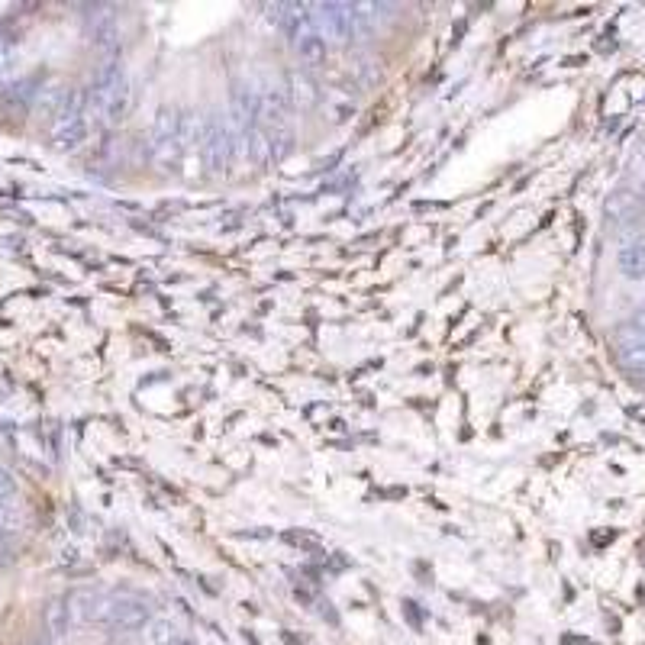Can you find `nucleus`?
I'll list each match as a JSON object with an SVG mask.
<instances>
[{"instance_id": "f257e3e1", "label": "nucleus", "mask_w": 645, "mask_h": 645, "mask_svg": "<svg viewBox=\"0 0 645 645\" xmlns=\"http://www.w3.org/2000/svg\"><path fill=\"white\" fill-rule=\"evenodd\" d=\"M94 100L110 123H117L126 113L129 91H126V75H123L117 59H107L104 65H100L97 78H94Z\"/></svg>"}, {"instance_id": "f03ea898", "label": "nucleus", "mask_w": 645, "mask_h": 645, "mask_svg": "<svg viewBox=\"0 0 645 645\" xmlns=\"http://www.w3.org/2000/svg\"><path fill=\"white\" fill-rule=\"evenodd\" d=\"M200 142H204V159H207L213 175L229 171V162H233L239 142L220 113H210V117L204 120V126H200Z\"/></svg>"}, {"instance_id": "7ed1b4c3", "label": "nucleus", "mask_w": 645, "mask_h": 645, "mask_svg": "<svg viewBox=\"0 0 645 645\" xmlns=\"http://www.w3.org/2000/svg\"><path fill=\"white\" fill-rule=\"evenodd\" d=\"M616 358H620L623 368L645 375V323L642 320H629L616 329Z\"/></svg>"}, {"instance_id": "20e7f679", "label": "nucleus", "mask_w": 645, "mask_h": 645, "mask_svg": "<svg viewBox=\"0 0 645 645\" xmlns=\"http://www.w3.org/2000/svg\"><path fill=\"white\" fill-rule=\"evenodd\" d=\"M88 26H91V36L97 42V49L107 52V59H117V52H120V26H117V17H113V7H104V4L91 7Z\"/></svg>"}, {"instance_id": "39448f33", "label": "nucleus", "mask_w": 645, "mask_h": 645, "mask_svg": "<svg viewBox=\"0 0 645 645\" xmlns=\"http://www.w3.org/2000/svg\"><path fill=\"white\" fill-rule=\"evenodd\" d=\"M146 623H149V607L142 604V600H133V597H120V600H113L110 626H117V629H126V633H133V629H142Z\"/></svg>"}, {"instance_id": "423d86ee", "label": "nucleus", "mask_w": 645, "mask_h": 645, "mask_svg": "<svg viewBox=\"0 0 645 645\" xmlns=\"http://www.w3.org/2000/svg\"><path fill=\"white\" fill-rule=\"evenodd\" d=\"M616 268L626 281H645V239H626L616 252Z\"/></svg>"}, {"instance_id": "0eeeda50", "label": "nucleus", "mask_w": 645, "mask_h": 645, "mask_svg": "<svg viewBox=\"0 0 645 645\" xmlns=\"http://www.w3.org/2000/svg\"><path fill=\"white\" fill-rule=\"evenodd\" d=\"M155 152L159 159H175L181 152V142H178V113L162 110L159 120H155Z\"/></svg>"}, {"instance_id": "6e6552de", "label": "nucleus", "mask_w": 645, "mask_h": 645, "mask_svg": "<svg viewBox=\"0 0 645 645\" xmlns=\"http://www.w3.org/2000/svg\"><path fill=\"white\" fill-rule=\"evenodd\" d=\"M288 110H291V100H288V91H281L278 84L275 88H268L265 94H258V120H265L268 126H284L288 120Z\"/></svg>"}, {"instance_id": "1a4fd4ad", "label": "nucleus", "mask_w": 645, "mask_h": 645, "mask_svg": "<svg viewBox=\"0 0 645 645\" xmlns=\"http://www.w3.org/2000/svg\"><path fill=\"white\" fill-rule=\"evenodd\" d=\"M52 142H55V149H62V152H75L81 149L84 142H88V120H65V123H55L52 129Z\"/></svg>"}, {"instance_id": "9d476101", "label": "nucleus", "mask_w": 645, "mask_h": 645, "mask_svg": "<svg viewBox=\"0 0 645 645\" xmlns=\"http://www.w3.org/2000/svg\"><path fill=\"white\" fill-rule=\"evenodd\" d=\"M75 604L81 610V616L88 623H110V613H113V597L107 594H91V591H84L75 597Z\"/></svg>"}, {"instance_id": "9b49d317", "label": "nucleus", "mask_w": 645, "mask_h": 645, "mask_svg": "<svg viewBox=\"0 0 645 645\" xmlns=\"http://www.w3.org/2000/svg\"><path fill=\"white\" fill-rule=\"evenodd\" d=\"M288 100H291L294 107H300V110H310L313 104H317L320 94H317V84L310 81V75H304V71H294V75H291Z\"/></svg>"}, {"instance_id": "f8f14e48", "label": "nucleus", "mask_w": 645, "mask_h": 645, "mask_svg": "<svg viewBox=\"0 0 645 645\" xmlns=\"http://www.w3.org/2000/svg\"><path fill=\"white\" fill-rule=\"evenodd\" d=\"M68 626H71V607H68V600H52V604L46 607V629H49V636H52V639L65 636Z\"/></svg>"}, {"instance_id": "ddd939ff", "label": "nucleus", "mask_w": 645, "mask_h": 645, "mask_svg": "<svg viewBox=\"0 0 645 645\" xmlns=\"http://www.w3.org/2000/svg\"><path fill=\"white\" fill-rule=\"evenodd\" d=\"M294 46H297L300 59H304L307 65H320L326 59V36H320V33H310L300 42H294Z\"/></svg>"}, {"instance_id": "4468645a", "label": "nucleus", "mask_w": 645, "mask_h": 645, "mask_svg": "<svg viewBox=\"0 0 645 645\" xmlns=\"http://www.w3.org/2000/svg\"><path fill=\"white\" fill-rule=\"evenodd\" d=\"M636 210H639L636 197L626 194V191H616V194L607 200V217H610V220H629Z\"/></svg>"}, {"instance_id": "2eb2a0df", "label": "nucleus", "mask_w": 645, "mask_h": 645, "mask_svg": "<svg viewBox=\"0 0 645 645\" xmlns=\"http://www.w3.org/2000/svg\"><path fill=\"white\" fill-rule=\"evenodd\" d=\"M246 146H249V159H252L255 165H265V162L271 159V142H268V133H265V129H258V126H255Z\"/></svg>"}, {"instance_id": "dca6fc26", "label": "nucleus", "mask_w": 645, "mask_h": 645, "mask_svg": "<svg viewBox=\"0 0 645 645\" xmlns=\"http://www.w3.org/2000/svg\"><path fill=\"white\" fill-rule=\"evenodd\" d=\"M13 59H17V42H13L10 33L0 30V81H4V78L10 75Z\"/></svg>"}, {"instance_id": "f3484780", "label": "nucleus", "mask_w": 645, "mask_h": 645, "mask_svg": "<svg viewBox=\"0 0 645 645\" xmlns=\"http://www.w3.org/2000/svg\"><path fill=\"white\" fill-rule=\"evenodd\" d=\"M181 633H178V626H171L168 620H159V623H152V645H181Z\"/></svg>"}, {"instance_id": "a211bd4d", "label": "nucleus", "mask_w": 645, "mask_h": 645, "mask_svg": "<svg viewBox=\"0 0 645 645\" xmlns=\"http://www.w3.org/2000/svg\"><path fill=\"white\" fill-rule=\"evenodd\" d=\"M271 142V159H284V155L291 152V142H294V133L288 126H278L275 129V136H268Z\"/></svg>"}, {"instance_id": "6ab92c4d", "label": "nucleus", "mask_w": 645, "mask_h": 645, "mask_svg": "<svg viewBox=\"0 0 645 645\" xmlns=\"http://www.w3.org/2000/svg\"><path fill=\"white\" fill-rule=\"evenodd\" d=\"M13 491H17V484H13V478L7 475L4 468H0V500H4V497H13Z\"/></svg>"}, {"instance_id": "aec40b11", "label": "nucleus", "mask_w": 645, "mask_h": 645, "mask_svg": "<svg viewBox=\"0 0 645 645\" xmlns=\"http://www.w3.org/2000/svg\"><path fill=\"white\" fill-rule=\"evenodd\" d=\"M288 542H294V546H307V549L317 546V539H313V536H304V533H288Z\"/></svg>"}, {"instance_id": "412c9836", "label": "nucleus", "mask_w": 645, "mask_h": 645, "mask_svg": "<svg viewBox=\"0 0 645 645\" xmlns=\"http://www.w3.org/2000/svg\"><path fill=\"white\" fill-rule=\"evenodd\" d=\"M404 610H407V616H410V623L420 629V613H417V604H410V600H407V604H404Z\"/></svg>"}, {"instance_id": "4be33fe9", "label": "nucleus", "mask_w": 645, "mask_h": 645, "mask_svg": "<svg viewBox=\"0 0 645 645\" xmlns=\"http://www.w3.org/2000/svg\"><path fill=\"white\" fill-rule=\"evenodd\" d=\"M30 645H52V636H39V639H33Z\"/></svg>"}, {"instance_id": "5701e85b", "label": "nucleus", "mask_w": 645, "mask_h": 645, "mask_svg": "<svg viewBox=\"0 0 645 645\" xmlns=\"http://www.w3.org/2000/svg\"><path fill=\"white\" fill-rule=\"evenodd\" d=\"M636 320H642V323H645V307H642V313H639V317H636Z\"/></svg>"}, {"instance_id": "b1692460", "label": "nucleus", "mask_w": 645, "mask_h": 645, "mask_svg": "<svg viewBox=\"0 0 645 645\" xmlns=\"http://www.w3.org/2000/svg\"><path fill=\"white\" fill-rule=\"evenodd\" d=\"M181 645H194V642H188V639H184V642H181Z\"/></svg>"}]
</instances>
